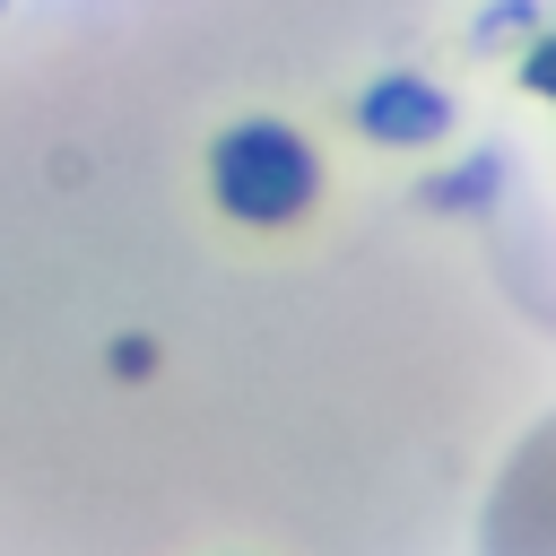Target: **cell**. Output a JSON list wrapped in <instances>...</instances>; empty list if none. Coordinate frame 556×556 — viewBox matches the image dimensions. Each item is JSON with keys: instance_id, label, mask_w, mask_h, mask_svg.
<instances>
[{"instance_id": "1", "label": "cell", "mask_w": 556, "mask_h": 556, "mask_svg": "<svg viewBox=\"0 0 556 556\" xmlns=\"http://www.w3.org/2000/svg\"><path fill=\"white\" fill-rule=\"evenodd\" d=\"M226 200L252 208V217L295 208V200H304V156H295V139H287V130H243V139L226 148Z\"/></svg>"}, {"instance_id": "2", "label": "cell", "mask_w": 556, "mask_h": 556, "mask_svg": "<svg viewBox=\"0 0 556 556\" xmlns=\"http://www.w3.org/2000/svg\"><path fill=\"white\" fill-rule=\"evenodd\" d=\"M374 122H391V130H426L434 104H426V96H374Z\"/></svg>"}]
</instances>
